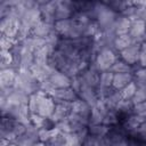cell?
<instances>
[{
  "label": "cell",
  "mask_w": 146,
  "mask_h": 146,
  "mask_svg": "<svg viewBox=\"0 0 146 146\" xmlns=\"http://www.w3.org/2000/svg\"><path fill=\"white\" fill-rule=\"evenodd\" d=\"M117 122V115H116V112L111 110L106 113L105 117H104V121H103V124L105 125H112V124H115Z\"/></svg>",
  "instance_id": "28"
},
{
  "label": "cell",
  "mask_w": 146,
  "mask_h": 146,
  "mask_svg": "<svg viewBox=\"0 0 146 146\" xmlns=\"http://www.w3.org/2000/svg\"><path fill=\"white\" fill-rule=\"evenodd\" d=\"M33 146H48V145H47L46 143H42V141H36Z\"/></svg>",
  "instance_id": "33"
},
{
  "label": "cell",
  "mask_w": 146,
  "mask_h": 146,
  "mask_svg": "<svg viewBox=\"0 0 146 146\" xmlns=\"http://www.w3.org/2000/svg\"><path fill=\"white\" fill-rule=\"evenodd\" d=\"M111 146H129V144H128V141L125 139L121 138V139H117V140L113 141L111 144Z\"/></svg>",
  "instance_id": "31"
},
{
  "label": "cell",
  "mask_w": 146,
  "mask_h": 146,
  "mask_svg": "<svg viewBox=\"0 0 146 146\" xmlns=\"http://www.w3.org/2000/svg\"><path fill=\"white\" fill-rule=\"evenodd\" d=\"M130 26H131L130 18H128L125 16H121V17L116 18V21H115V23L113 25V31L116 34V36L125 35V34H129Z\"/></svg>",
  "instance_id": "15"
},
{
  "label": "cell",
  "mask_w": 146,
  "mask_h": 146,
  "mask_svg": "<svg viewBox=\"0 0 146 146\" xmlns=\"http://www.w3.org/2000/svg\"><path fill=\"white\" fill-rule=\"evenodd\" d=\"M133 40L131 39V36L129 34H125V35H120V36H116L115 38V41H114V49L115 50H119V51H122L124 50L125 48H128L129 46L133 44Z\"/></svg>",
  "instance_id": "18"
},
{
  "label": "cell",
  "mask_w": 146,
  "mask_h": 146,
  "mask_svg": "<svg viewBox=\"0 0 146 146\" xmlns=\"http://www.w3.org/2000/svg\"><path fill=\"white\" fill-rule=\"evenodd\" d=\"M116 59H117V56L113 49L104 48V49L99 50L96 56L95 67L97 71H100V72L110 71L111 67L113 66V64L116 62Z\"/></svg>",
  "instance_id": "4"
},
{
  "label": "cell",
  "mask_w": 146,
  "mask_h": 146,
  "mask_svg": "<svg viewBox=\"0 0 146 146\" xmlns=\"http://www.w3.org/2000/svg\"><path fill=\"white\" fill-rule=\"evenodd\" d=\"M110 132L108 125L105 124H90L89 125V135L95 137H105Z\"/></svg>",
  "instance_id": "21"
},
{
  "label": "cell",
  "mask_w": 146,
  "mask_h": 146,
  "mask_svg": "<svg viewBox=\"0 0 146 146\" xmlns=\"http://www.w3.org/2000/svg\"><path fill=\"white\" fill-rule=\"evenodd\" d=\"M51 97L54 98L55 103H58V102L73 103L75 99H78V94L73 90L72 87H68V88H63V89H55Z\"/></svg>",
  "instance_id": "10"
},
{
  "label": "cell",
  "mask_w": 146,
  "mask_h": 146,
  "mask_svg": "<svg viewBox=\"0 0 146 146\" xmlns=\"http://www.w3.org/2000/svg\"><path fill=\"white\" fill-rule=\"evenodd\" d=\"M83 140L79 137L78 133L71 132L64 135V146H82Z\"/></svg>",
  "instance_id": "23"
},
{
  "label": "cell",
  "mask_w": 146,
  "mask_h": 146,
  "mask_svg": "<svg viewBox=\"0 0 146 146\" xmlns=\"http://www.w3.org/2000/svg\"><path fill=\"white\" fill-rule=\"evenodd\" d=\"M139 64L141 67H146V41L141 43L140 47V55H139Z\"/></svg>",
  "instance_id": "30"
},
{
  "label": "cell",
  "mask_w": 146,
  "mask_h": 146,
  "mask_svg": "<svg viewBox=\"0 0 146 146\" xmlns=\"http://www.w3.org/2000/svg\"><path fill=\"white\" fill-rule=\"evenodd\" d=\"M72 113H75L80 116H83L86 119H89L90 121V114H91V106L86 103L83 99L78 98L72 103Z\"/></svg>",
  "instance_id": "14"
},
{
  "label": "cell",
  "mask_w": 146,
  "mask_h": 146,
  "mask_svg": "<svg viewBox=\"0 0 146 146\" xmlns=\"http://www.w3.org/2000/svg\"><path fill=\"white\" fill-rule=\"evenodd\" d=\"M146 100V86H139L137 87L136 94L133 96V98L131 99V102L133 103V105L143 103Z\"/></svg>",
  "instance_id": "26"
},
{
  "label": "cell",
  "mask_w": 146,
  "mask_h": 146,
  "mask_svg": "<svg viewBox=\"0 0 146 146\" xmlns=\"http://www.w3.org/2000/svg\"><path fill=\"white\" fill-rule=\"evenodd\" d=\"M14 87L16 89H21L25 91L27 95L31 96L40 90V82L33 76V74L30 71L19 70Z\"/></svg>",
  "instance_id": "3"
},
{
  "label": "cell",
  "mask_w": 146,
  "mask_h": 146,
  "mask_svg": "<svg viewBox=\"0 0 146 146\" xmlns=\"http://www.w3.org/2000/svg\"><path fill=\"white\" fill-rule=\"evenodd\" d=\"M71 112H72V103L58 102V103H56V107L50 117V121L55 122V124H56V123L67 119L68 115L71 114Z\"/></svg>",
  "instance_id": "8"
},
{
  "label": "cell",
  "mask_w": 146,
  "mask_h": 146,
  "mask_svg": "<svg viewBox=\"0 0 146 146\" xmlns=\"http://www.w3.org/2000/svg\"><path fill=\"white\" fill-rule=\"evenodd\" d=\"M133 113L136 115H139L144 119H146V100L139 104H136L133 107Z\"/></svg>",
  "instance_id": "29"
},
{
  "label": "cell",
  "mask_w": 146,
  "mask_h": 146,
  "mask_svg": "<svg viewBox=\"0 0 146 146\" xmlns=\"http://www.w3.org/2000/svg\"><path fill=\"white\" fill-rule=\"evenodd\" d=\"M113 76H114V73H112L111 71L102 72L99 74V86L104 88H111L113 83Z\"/></svg>",
  "instance_id": "24"
},
{
  "label": "cell",
  "mask_w": 146,
  "mask_h": 146,
  "mask_svg": "<svg viewBox=\"0 0 146 146\" xmlns=\"http://www.w3.org/2000/svg\"><path fill=\"white\" fill-rule=\"evenodd\" d=\"M136 90H137V84L132 81L130 82L128 86H125L124 88H122L120 91V95H121V98L122 100H131L136 94Z\"/></svg>",
  "instance_id": "20"
},
{
  "label": "cell",
  "mask_w": 146,
  "mask_h": 146,
  "mask_svg": "<svg viewBox=\"0 0 146 146\" xmlns=\"http://www.w3.org/2000/svg\"><path fill=\"white\" fill-rule=\"evenodd\" d=\"M56 107V103L50 95L39 90L30 96L29 110L33 114H39L46 119H50Z\"/></svg>",
  "instance_id": "1"
},
{
  "label": "cell",
  "mask_w": 146,
  "mask_h": 146,
  "mask_svg": "<svg viewBox=\"0 0 146 146\" xmlns=\"http://www.w3.org/2000/svg\"><path fill=\"white\" fill-rule=\"evenodd\" d=\"M132 75H133V82L137 84V87L146 86V67H141L137 70Z\"/></svg>",
  "instance_id": "25"
},
{
  "label": "cell",
  "mask_w": 146,
  "mask_h": 146,
  "mask_svg": "<svg viewBox=\"0 0 146 146\" xmlns=\"http://www.w3.org/2000/svg\"><path fill=\"white\" fill-rule=\"evenodd\" d=\"M136 131H138V133H139L140 136H143L144 138H146V120H145V122L141 123V125H140Z\"/></svg>",
  "instance_id": "32"
},
{
  "label": "cell",
  "mask_w": 146,
  "mask_h": 146,
  "mask_svg": "<svg viewBox=\"0 0 146 146\" xmlns=\"http://www.w3.org/2000/svg\"><path fill=\"white\" fill-rule=\"evenodd\" d=\"M140 43H133L125 48L124 50L120 51V57L122 60L128 63L129 65H135L139 63V55H140Z\"/></svg>",
  "instance_id": "7"
},
{
  "label": "cell",
  "mask_w": 146,
  "mask_h": 146,
  "mask_svg": "<svg viewBox=\"0 0 146 146\" xmlns=\"http://www.w3.org/2000/svg\"><path fill=\"white\" fill-rule=\"evenodd\" d=\"M131 67H132L131 65H129L128 63H125L121 58L120 59L117 58L110 71L114 74H116V73H131Z\"/></svg>",
  "instance_id": "19"
},
{
  "label": "cell",
  "mask_w": 146,
  "mask_h": 146,
  "mask_svg": "<svg viewBox=\"0 0 146 146\" xmlns=\"http://www.w3.org/2000/svg\"><path fill=\"white\" fill-rule=\"evenodd\" d=\"M79 96H80L81 99H83L86 103H88L91 107L96 106L97 103H98V100H99L98 95H97V91H96V88L90 87V86H87V84H83V83L81 86Z\"/></svg>",
  "instance_id": "12"
},
{
  "label": "cell",
  "mask_w": 146,
  "mask_h": 146,
  "mask_svg": "<svg viewBox=\"0 0 146 146\" xmlns=\"http://www.w3.org/2000/svg\"><path fill=\"white\" fill-rule=\"evenodd\" d=\"M70 2H57L56 11H55V21H63L68 19L72 15V10L68 7Z\"/></svg>",
  "instance_id": "17"
},
{
  "label": "cell",
  "mask_w": 146,
  "mask_h": 146,
  "mask_svg": "<svg viewBox=\"0 0 146 146\" xmlns=\"http://www.w3.org/2000/svg\"><path fill=\"white\" fill-rule=\"evenodd\" d=\"M14 67V55L11 50H1V70Z\"/></svg>",
  "instance_id": "22"
},
{
  "label": "cell",
  "mask_w": 146,
  "mask_h": 146,
  "mask_svg": "<svg viewBox=\"0 0 146 146\" xmlns=\"http://www.w3.org/2000/svg\"><path fill=\"white\" fill-rule=\"evenodd\" d=\"M50 81V83L52 84V87L55 89H63V88H68L72 86V79H70L68 75H66L65 73L60 72V71H55L51 76L48 79Z\"/></svg>",
  "instance_id": "11"
},
{
  "label": "cell",
  "mask_w": 146,
  "mask_h": 146,
  "mask_svg": "<svg viewBox=\"0 0 146 146\" xmlns=\"http://www.w3.org/2000/svg\"><path fill=\"white\" fill-rule=\"evenodd\" d=\"M54 32H55V24H51V23H48V22L41 19L33 27L31 35L36 36V38H41V39H47Z\"/></svg>",
  "instance_id": "9"
},
{
  "label": "cell",
  "mask_w": 146,
  "mask_h": 146,
  "mask_svg": "<svg viewBox=\"0 0 146 146\" xmlns=\"http://www.w3.org/2000/svg\"><path fill=\"white\" fill-rule=\"evenodd\" d=\"M131 26L129 31V35L133 40L135 43H143L146 41V22L138 17L130 18Z\"/></svg>",
  "instance_id": "6"
},
{
  "label": "cell",
  "mask_w": 146,
  "mask_h": 146,
  "mask_svg": "<svg viewBox=\"0 0 146 146\" xmlns=\"http://www.w3.org/2000/svg\"><path fill=\"white\" fill-rule=\"evenodd\" d=\"M133 81L132 73H116L113 76V83L112 87L115 90H121L125 86H128L130 82Z\"/></svg>",
  "instance_id": "16"
},
{
  "label": "cell",
  "mask_w": 146,
  "mask_h": 146,
  "mask_svg": "<svg viewBox=\"0 0 146 146\" xmlns=\"http://www.w3.org/2000/svg\"><path fill=\"white\" fill-rule=\"evenodd\" d=\"M15 42H16V40L5 36V35H1V40H0L1 50H13V48L16 46Z\"/></svg>",
  "instance_id": "27"
},
{
  "label": "cell",
  "mask_w": 146,
  "mask_h": 146,
  "mask_svg": "<svg viewBox=\"0 0 146 146\" xmlns=\"http://www.w3.org/2000/svg\"><path fill=\"white\" fill-rule=\"evenodd\" d=\"M94 10H95V15H96L100 32L113 30V25L117 18L116 14L104 3H97Z\"/></svg>",
  "instance_id": "2"
},
{
  "label": "cell",
  "mask_w": 146,
  "mask_h": 146,
  "mask_svg": "<svg viewBox=\"0 0 146 146\" xmlns=\"http://www.w3.org/2000/svg\"><path fill=\"white\" fill-rule=\"evenodd\" d=\"M19 26H21V21L19 18L13 16V15H7L5 17H2L1 19V33L5 36H8L10 39L17 40V34L19 31Z\"/></svg>",
  "instance_id": "5"
},
{
  "label": "cell",
  "mask_w": 146,
  "mask_h": 146,
  "mask_svg": "<svg viewBox=\"0 0 146 146\" xmlns=\"http://www.w3.org/2000/svg\"><path fill=\"white\" fill-rule=\"evenodd\" d=\"M17 74H18V71L16 68H14V67L1 70V73H0V86H1V89L14 87L15 82H16Z\"/></svg>",
  "instance_id": "13"
}]
</instances>
